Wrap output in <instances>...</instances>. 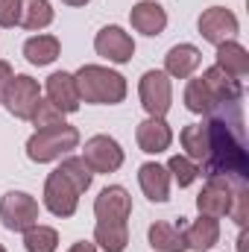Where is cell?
<instances>
[{
	"label": "cell",
	"mask_w": 249,
	"mask_h": 252,
	"mask_svg": "<svg viewBox=\"0 0 249 252\" xmlns=\"http://www.w3.org/2000/svg\"><path fill=\"white\" fill-rule=\"evenodd\" d=\"M208 153L199 161V176L205 179H226L232 185L249 182V153L244 141V115L241 103L217 106L208 121Z\"/></svg>",
	"instance_id": "6da1fadb"
},
{
	"label": "cell",
	"mask_w": 249,
	"mask_h": 252,
	"mask_svg": "<svg viewBox=\"0 0 249 252\" xmlns=\"http://www.w3.org/2000/svg\"><path fill=\"white\" fill-rule=\"evenodd\" d=\"M76 91H79V100L82 103H91V106H118L126 100V76L106 67V64H82L76 73Z\"/></svg>",
	"instance_id": "7a4b0ae2"
},
{
	"label": "cell",
	"mask_w": 249,
	"mask_h": 252,
	"mask_svg": "<svg viewBox=\"0 0 249 252\" xmlns=\"http://www.w3.org/2000/svg\"><path fill=\"white\" fill-rule=\"evenodd\" d=\"M76 147H79V129L76 126L62 124L50 126V129H35L27 141V158L35 164H50Z\"/></svg>",
	"instance_id": "3957f363"
},
{
	"label": "cell",
	"mask_w": 249,
	"mask_h": 252,
	"mask_svg": "<svg viewBox=\"0 0 249 252\" xmlns=\"http://www.w3.org/2000/svg\"><path fill=\"white\" fill-rule=\"evenodd\" d=\"M41 217V208H38V199L27 190H9L0 196V223L9 229V232H27L38 223Z\"/></svg>",
	"instance_id": "277c9868"
},
{
	"label": "cell",
	"mask_w": 249,
	"mask_h": 252,
	"mask_svg": "<svg viewBox=\"0 0 249 252\" xmlns=\"http://www.w3.org/2000/svg\"><path fill=\"white\" fill-rule=\"evenodd\" d=\"M138 97L147 118H167L173 109V82L164 70H147L138 82Z\"/></svg>",
	"instance_id": "5b68a950"
},
{
	"label": "cell",
	"mask_w": 249,
	"mask_h": 252,
	"mask_svg": "<svg viewBox=\"0 0 249 252\" xmlns=\"http://www.w3.org/2000/svg\"><path fill=\"white\" fill-rule=\"evenodd\" d=\"M38 100H41V85H38V79H32V76H27V73H15V76L9 79V85H6L0 103L6 106V112H9L12 118L30 121L32 112H35V106H38Z\"/></svg>",
	"instance_id": "8992f818"
},
{
	"label": "cell",
	"mask_w": 249,
	"mask_h": 252,
	"mask_svg": "<svg viewBox=\"0 0 249 252\" xmlns=\"http://www.w3.org/2000/svg\"><path fill=\"white\" fill-rule=\"evenodd\" d=\"M82 158L91 167V173H118L124 167L126 156H124V147L112 135H91L85 141Z\"/></svg>",
	"instance_id": "52a82bcc"
},
{
	"label": "cell",
	"mask_w": 249,
	"mask_h": 252,
	"mask_svg": "<svg viewBox=\"0 0 249 252\" xmlns=\"http://www.w3.org/2000/svg\"><path fill=\"white\" fill-rule=\"evenodd\" d=\"M79 190L73 188V182L64 176L62 170H53L44 182V208L53 214V217H73L76 208H79Z\"/></svg>",
	"instance_id": "ba28073f"
},
{
	"label": "cell",
	"mask_w": 249,
	"mask_h": 252,
	"mask_svg": "<svg viewBox=\"0 0 249 252\" xmlns=\"http://www.w3.org/2000/svg\"><path fill=\"white\" fill-rule=\"evenodd\" d=\"M196 27H199V35H202L208 44H214V47L223 44V41H232V38L238 35V30H241L238 15H235L232 9H226V6H208V9L199 15Z\"/></svg>",
	"instance_id": "9c48e42d"
},
{
	"label": "cell",
	"mask_w": 249,
	"mask_h": 252,
	"mask_svg": "<svg viewBox=\"0 0 249 252\" xmlns=\"http://www.w3.org/2000/svg\"><path fill=\"white\" fill-rule=\"evenodd\" d=\"M94 50H97V56L109 59L112 64H126L135 56V38L126 32L124 27L112 24V27H103L94 35Z\"/></svg>",
	"instance_id": "30bf717a"
},
{
	"label": "cell",
	"mask_w": 249,
	"mask_h": 252,
	"mask_svg": "<svg viewBox=\"0 0 249 252\" xmlns=\"http://www.w3.org/2000/svg\"><path fill=\"white\" fill-rule=\"evenodd\" d=\"M235 188L238 185H232L226 179H205V188L199 190V196H196V211L205 214V217H214V220L229 217Z\"/></svg>",
	"instance_id": "8fae6325"
},
{
	"label": "cell",
	"mask_w": 249,
	"mask_h": 252,
	"mask_svg": "<svg viewBox=\"0 0 249 252\" xmlns=\"http://www.w3.org/2000/svg\"><path fill=\"white\" fill-rule=\"evenodd\" d=\"M94 214L97 220H115V223H129L132 217V196L124 185H109L97 193L94 199Z\"/></svg>",
	"instance_id": "7c38bea8"
},
{
	"label": "cell",
	"mask_w": 249,
	"mask_h": 252,
	"mask_svg": "<svg viewBox=\"0 0 249 252\" xmlns=\"http://www.w3.org/2000/svg\"><path fill=\"white\" fill-rule=\"evenodd\" d=\"M44 94H47V100H50L56 109H62L64 115H73V112H79V106H82L79 91H76V79H73V73H67V70H56V73L47 76Z\"/></svg>",
	"instance_id": "4fadbf2b"
},
{
	"label": "cell",
	"mask_w": 249,
	"mask_h": 252,
	"mask_svg": "<svg viewBox=\"0 0 249 252\" xmlns=\"http://www.w3.org/2000/svg\"><path fill=\"white\" fill-rule=\"evenodd\" d=\"M135 141H138L141 153L158 156V153L170 150V144H173V129H170V124H167L164 118H147V121H141L138 129H135Z\"/></svg>",
	"instance_id": "5bb4252c"
},
{
	"label": "cell",
	"mask_w": 249,
	"mask_h": 252,
	"mask_svg": "<svg viewBox=\"0 0 249 252\" xmlns=\"http://www.w3.org/2000/svg\"><path fill=\"white\" fill-rule=\"evenodd\" d=\"M129 21H132V30L141 32V35H161L167 30V12L164 6H158L156 0H138L129 12Z\"/></svg>",
	"instance_id": "9a60e30c"
},
{
	"label": "cell",
	"mask_w": 249,
	"mask_h": 252,
	"mask_svg": "<svg viewBox=\"0 0 249 252\" xmlns=\"http://www.w3.org/2000/svg\"><path fill=\"white\" fill-rule=\"evenodd\" d=\"M138 185L150 202H167L170 199V173L158 161H144L138 167Z\"/></svg>",
	"instance_id": "2e32d148"
},
{
	"label": "cell",
	"mask_w": 249,
	"mask_h": 252,
	"mask_svg": "<svg viewBox=\"0 0 249 252\" xmlns=\"http://www.w3.org/2000/svg\"><path fill=\"white\" fill-rule=\"evenodd\" d=\"M202 64V53L193 44H173L164 56V73L170 79H190Z\"/></svg>",
	"instance_id": "e0dca14e"
},
{
	"label": "cell",
	"mask_w": 249,
	"mask_h": 252,
	"mask_svg": "<svg viewBox=\"0 0 249 252\" xmlns=\"http://www.w3.org/2000/svg\"><path fill=\"white\" fill-rule=\"evenodd\" d=\"M182 232H185V247L190 252H208L220 241V220L199 214V220H193Z\"/></svg>",
	"instance_id": "ac0fdd59"
},
{
	"label": "cell",
	"mask_w": 249,
	"mask_h": 252,
	"mask_svg": "<svg viewBox=\"0 0 249 252\" xmlns=\"http://www.w3.org/2000/svg\"><path fill=\"white\" fill-rule=\"evenodd\" d=\"M59 53H62V41L56 35H50V32H38V35L24 41V56H27V62L35 64V67L53 64L59 59Z\"/></svg>",
	"instance_id": "d6986e66"
},
{
	"label": "cell",
	"mask_w": 249,
	"mask_h": 252,
	"mask_svg": "<svg viewBox=\"0 0 249 252\" xmlns=\"http://www.w3.org/2000/svg\"><path fill=\"white\" fill-rule=\"evenodd\" d=\"M150 238V247L156 252H185V232H182V223H167V220H158L150 226L147 232Z\"/></svg>",
	"instance_id": "ffe728a7"
},
{
	"label": "cell",
	"mask_w": 249,
	"mask_h": 252,
	"mask_svg": "<svg viewBox=\"0 0 249 252\" xmlns=\"http://www.w3.org/2000/svg\"><path fill=\"white\" fill-rule=\"evenodd\" d=\"M217 67L220 70H226L229 76H235V79H244L249 73V50L241 44V41H223V44H217Z\"/></svg>",
	"instance_id": "44dd1931"
},
{
	"label": "cell",
	"mask_w": 249,
	"mask_h": 252,
	"mask_svg": "<svg viewBox=\"0 0 249 252\" xmlns=\"http://www.w3.org/2000/svg\"><path fill=\"white\" fill-rule=\"evenodd\" d=\"M94 244L103 252H124L129 247V223L115 220H97L94 226Z\"/></svg>",
	"instance_id": "7402d4cb"
},
{
	"label": "cell",
	"mask_w": 249,
	"mask_h": 252,
	"mask_svg": "<svg viewBox=\"0 0 249 252\" xmlns=\"http://www.w3.org/2000/svg\"><path fill=\"white\" fill-rule=\"evenodd\" d=\"M182 100H185V109L190 115H211V112L220 106V103L214 100V94L208 91V85L202 82V76H190V79H187Z\"/></svg>",
	"instance_id": "603a6c76"
},
{
	"label": "cell",
	"mask_w": 249,
	"mask_h": 252,
	"mask_svg": "<svg viewBox=\"0 0 249 252\" xmlns=\"http://www.w3.org/2000/svg\"><path fill=\"white\" fill-rule=\"evenodd\" d=\"M56 12L50 0H21V27L30 32H41L53 24Z\"/></svg>",
	"instance_id": "cb8c5ba5"
},
{
	"label": "cell",
	"mask_w": 249,
	"mask_h": 252,
	"mask_svg": "<svg viewBox=\"0 0 249 252\" xmlns=\"http://www.w3.org/2000/svg\"><path fill=\"white\" fill-rule=\"evenodd\" d=\"M179 141H182V150H185L187 158H193L196 164L205 158L208 153V129L205 124H190L179 132Z\"/></svg>",
	"instance_id": "d4e9b609"
},
{
	"label": "cell",
	"mask_w": 249,
	"mask_h": 252,
	"mask_svg": "<svg viewBox=\"0 0 249 252\" xmlns=\"http://www.w3.org/2000/svg\"><path fill=\"white\" fill-rule=\"evenodd\" d=\"M24 250L27 252H56L59 250V232L53 226L35 223L32 229L24 232Z\"/></svg>",
	"instance_id": "484cf974"
},
{
	"label": "cell",
	"mask_w": 249,
	"mask_h": 252,
	"mask_svg": "<svg viewBox=\"0 0 249 252\" xmlns=\"http://www.w3.org/2000/svg\"><path fill=\"white\" fill-rule=\"evenodd\" d=\"M56 170H62L64 176L73 182V188L79 190V193H85V190L91 188V182H94V173H91V167L85 164L82 156H64V161L56 167Z\"/></svg>",
	"instance_id": "4316f807"
},
{
	"label": "cell",
	"mask_w": 249,
	"mask_h": 252,
	"mask_svg": "<svg viewBox=\"0 0 249 252\" xmlns=\"http://www.w3.org/2000/svg\"><path fill=\"white\" fill-rule=\"evenodd\" d=\"M164 167H167L170 179H173L179 188H190V185L199 179V164H196L193 158H187L185 153H179V156H170V161H167Z\"/></svg>",
	"instance_id": "83f0119b"
},
{
	"label": "cell",
	"mask_w": 249,
	"mask_h": 252,
	"mask_svg": "<svg viewBox=\"0 0 249 252\" xmlns=\"http://www.w3.org/2000/svg\"><path fill=\"white\" fill-rule=\"evenodd\" d=\"M30 124L35 126V129L62 126L64 124V112H62V109H56L47 97H41V100H38V106H35V112H32V118H30Z\"/></svg>",
	"instance_id": "f1b7e54d"
},
{
	"label": "cell",
	"mask_w": 249,
	"mask_h": 252,
	"mask_svg": "<svg viewBox=\"0 0 249 252\" xmlns=\"http://www.w3.org/2000/svg\"><path fill=\"white\" fill-rule=\"evenodd\" d=\"M229 217L244 229L249 220V185H238L235 196H232V208H229Z\"/></svg>",
	"instance_id": "f546056e"
},
{
	"label": "cell",
	"mask_w": 249,
	"mask_h": 252,
	"mask_svg": "<svg viewBox=\"0 0 249 252\" xmlns=\"http://www.w3.org/2000/svg\"><path fill=\"white\" fill-rule=\"evenodd\" d=\"M21 24V0H0V27L12 30Z\"/></svg>",
	"instance_id": "4dcf8cb0"
},
{
	"label": "cell",
	"mask_w": 249,
	"mask_h": 252,
	"mask_svg": "<svg viewBox=\"0 0 249 252\" xmlns=\"http://www.w3.org/2000/svg\"><path fill=\"white\" fill-rule=\"evenodd\" d=\"M15 76V70H12V64L3 62L0 59V100H3V91H6V85H9V79Z\"/></svg>",
	"instance_id": "1f68e13d"
},
{
	"label": "cell",
	"mask_w": 249,
	"mask_h": 252,
	"mask_svg": "<svg viewBox=\"0 0 249 252\" xmlns=\"http://www.w3.org/2000/svg\"><path fill=\"white\" fill-rule=\"evenodd\" d=\"M67 252H100V250H97V244H88V241H76V244H73V247H70Z\"/></svg>",
	"instance_id": "d6a6232c"
},
{
	"label": "cell",
	"mask_w": 249,
	"mask_h": 252,
	"mask_svg": "<svg viewBox=\"0 0 249 252\" xmlns=\"http://www.w3.org/2000/svg\"><path fill=\"white\" fill-rule=\"evenodd\" d=\"M238 252H247V226L241 229V238H238Z\"/></svg>",
	"instance_id": "836d02e7"
},
{
	"label": "cell",
	"mask_w": 249,
	"mask_h": 252,
	"mask_svg": "<svg viewBox=\"0 0 249 252\" xmlns=\"http://www.w3.org/2000/svg\"><path fill=\"white\" fill-rule=\"evenodd\" d=\"M64 6H85V3H91V0H62Z\"/></svg>",
	"instance_id": "e575fe53"
},
{
	"label": "cell",
	"mask_w": 249,
	"mask_h": 252,
	"mask_svg": "<svg viewBox=\"0 0 249 252\" xmlns=\"http://www.w3.org/2000/svg\"><path fill=\"white\" fill-rule=\"evenodd\" d=\"M0 252H6V247H3V244H0Z\"/></svg>",
	"instance_id": "d590c367"
}]
</instances>
